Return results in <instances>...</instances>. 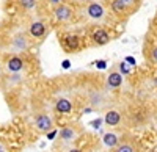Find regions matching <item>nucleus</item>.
I'll use <instances>...</instances> for the list:
<instances>
[{
	"instance_id": "obj_1",
	"label": "nucleus",
	"mask_w": 157,
	"mask_h": 152,
	"mask_svg": "<svg viewBox=\"0 0 157 152\" xmlns=\"http://www.w3.org/2000/svg\"><path fill=\"white\" fill-rule=\"evenodd\" d=\"M35 125L36 129L39 132H50L52 127H54V121H52V118L49 115H44V113H41V115H36L35 116Z\"/></svg>"
},
{
	"instance_id": "obj_2",
	"label": "nucleus",
	"mask_w": 157,
	"mask_h": 152,
	"mask_svg": "<svg viewBox=\"0 0 157 152\" xmlns=\"http://www.w3.org/2000/svg\"><path fill=\"white\" fill-rule=\"evenodd\" d=\"M86 13H88V16H90L91 19L98 20V19H102V17H104V13H105V9H104V6H102L101 3L91 2V3L86 6Z\"/></svg>"
},
{
	"instance_id": "obj_3",
	"label": "nucleus",
	"mask_w": 157,
	"mask_h": 152,
	"mask_svg": "<svg viewBox=\"0 0 157 152\" xmlns=\"http://www.w3.org/2000/svg\"><path fill=\"white\" fill-rule=\"evenodd\" d=\"M46 25H44V22H41V20H35V22H32L30 24V27H29V33L35 38V39H39V38H43L44 35H46Z\"/></svg>"
},
{
	"instance_id": "obj_4",
	"label": "nucleus",
	"mask_w": 157,
	"mask_h": 152,
	"mask_svg": "<svg viewBox=\"0 0 157 152\" xmlns=\"http://www.w3.org/2000/svg\"><path fill=\"white\" fill-rule=\"evenodd\" d=\"M6 69H8V72H11V74L21 72V71L24 69V60H22L21 57H17V55L8 58V61H6Z\"/></svg>"
},
{
	"instance_id": "obj_5",
	"label": "nucleus",
	"mask_w": 157,
	"mask_h": 152,
	"mask_svg": "<svg viewBox=\"0 0 157 152\" xmlns=\"http://www.w3.org/2000/svg\"><path fill=\"white\" fill-rule=\"evenodd\" d=\"M54 13H55V17H57L58 20H61V22L69 20L71 16H72V9H71V6H69V5H64V3H60V5L54 9Z\"/></svg>"
},
{
	"instance_id": "obj_6",
	"label": "nucleus",
	"mask_w": 157,
	"mask_h": 152,
	"mask_svg": "<svg viewBox=\"0 0 157 152\" xmlns=\"http://www.w3.org/2000/svg\"><path fill=\"white\" fill-rule=\"evenodd\" d=\"M11 46L14 50H27L29 49V39H27V36H25L24 33H17L14 35V38L11 39Z\"/></svg>"
},
{
	"instance_id": "obj_7",
	"label": "nucleus",
	"mask_w": 157,
	"mask_h": 152,
	"mask_svg": "<svg viewBox=\"0 0 157 152\" xmlns=\"http://www.w3.org/2000/svg\"><path fill=\"white\" fill-rule=\"evenodd\" d=\"M91 36H93V41H94L98 46H105V44L110 43V35L104 30V28H96Z\"/></svg>"
},
{
	"instance_id": "obj_8",
	"label": "nucleus",
	"mask_w": 157,
	"mask_h": 152,
	"mask_svg": "<svg viewBox=\"0 0 157 152\" xmlns=\"http://www.w3.org/2000/svg\"><path fill=\"white\" fill-rule=\"evenodd\" d=\"M110 8L118 16H127V13H129V5H126L124 2H121V0H112Z\"/></svg>"
},
{
	"instance_id": "obj_9",
	"label": "nucleus",
	"mask_w": 157,
	"mask_h": 152,
	"mask_svg": "<svg viewBox=\"0 0 157 152\" xmlns=\"http://www.w3.org/2000/svg\"><path fill=\"white\" fill-rule=\"evenodd\" d=\"M104 121H105L107 125H110V127H113V125H118L121 122V115H120V111H116V110H110L105 113V118H104Z\"/></svg>"
},
{
	"instance_id": "obj_10",
	"label": "nucleus",
	"mask_w": 157,
	"mask_h": 152,
	"mask_svg": "<svg viewBox=\"0 0 157 152\" xmlns=\"http://www.w3.org/2000/svg\"><path fill=\"white\" fill-rule=\"evenodd\" d=\"M55 110L58 113H71L72 111V104H71V100L68 99H58L57 102H55Z\"/></svg>"
},
{
	"instance_id": "obj_11",
	"label": "nucleus",
	"mask_w": 157,
	"mask_h": 152,
	"mask_svg": "<svg viewBox=\"0 0 157 152\" xmlns=\"http://www.w3.org/2000/svg\"><path fill=\"white\" fill-rule=\"evenodd\" d=\"M107 85L110 88H120L123 85V75L120 72H112L107 77Z\"/></svg>"
},
{
	"instance_id": "obj_12",
	"label": "nucleus",
	"mask_w": 157,
	"mask_h": 152,
	"mask_svg": "<svg viewBox=\"0 0 157 152\" xmlns=\"http://www.w3.org/2000/svg\"><path fill=\"white\" fill-rule=\"evenodd\" d=\"M78 43H80V41H78V38L75 35H68L66 38H64V41H63L66 50H75L78 47Z\"/></svg>"
},
{
	"instance_id": "obj_13",
	"label": "nucleus",
	"mask_w": 157,
	"mask_h": 152,
	"mask_svg": "<svg viewBox=\"0 0 157 152\" xmlns=\"http://www.w3.org/2000/svg\"><path fill=\"white\" fill-rule=\"evenodd\" d=\"M60 138L64 141H71L75 138V130L72 127H64V129L60 130Z\"/></svg>"
},
{
	"instance_id": "obj_14",
	"label": "nucleus",
	"mask_w": 157,
	"mask_h": 152,
	"mask_svg": "<svg viewBox=\"0 0 157 152\" xmlns=\"http://www.w3.org/2000/svg\"><path fill=\"white\" fill-rule=\"evenodd\" d=\"M102 141H104V144H105L107 147H115L116 144H118V136L115 135V133H105L102 136Z\"/></svg>"
},
{
	"instance_id": "obj_15",
	"label": "nucleus",
	"mask_w": 157,
	"mask_h": 152,
	"mask_svg": "<svg viewBox=\"0 0 157 152\" xmlns=\"http://www.w3.org/2000/svg\"><path fill=\"white\" fill-rule=\"evenodd\" d=\"M19 3L24 9H33L36 6V0H19Z\"/></svg>"
},
{
	"instance_id": "obj_16",
	"label": "nucleus",
	"mask_w": 157,
	"mask_h": 152,
	"mask_svg": "<svg viewBox=\"0 0 157 152\" xmlns=\"http://www.w3.org/2000/svg\"><path fill=\"white\" fill-rule=\"evenodd\" d=\"M115 152H135V149L130 146V144H121V146H118Z\"/></svg>"
},
{
	"instance_id": "obj_17",
	"label": "nucleus",
	"mask_w": 157,
	"mask_h": 152,
	"mask_svg": "<svg viewBox=\"0 0 157 152\" xmlns=\"http://www.w3.org/2000/svg\"><path fill=\"white\" fill-rule=\"evenodd\" d=\"M151 58H152V60L157 63V46L152 49V52H151Z\"/></svg>"
},
{
	"instance_id": "obj_18",
	"label": "nucleus",
	"mask_w": 157,
	"mask_h": 152,
	"mask_svg": "<svg viewBox=\"0 0 157 152\" xmlns=\"http://www.w3.org/2000/svg\"><path fill=\"white\" fill-rule=\"evenodd\" d=\"M120 68H121V71H123L124 74H129V68H127L126 65H123V63H121V65H120Z\"/></svg>"
},
{
	"instance_id": "obj_19",
	"label": "nucleus",
	"mask_w": 157,
	"mask_h": 152,
	"mask_svg": "<svg viewBox=\"0 0 157 152\" xmlns=\"http://www.w3.org/2000/svg\"><path fill=\"white\" fill-rule=\"evenodd\" d=\"M55 135H57V132H55V130H50V132H49V135H47V138H49V140H52V138H54Z\"/></svg>"
},
{
	"instance_id": "obj_20",
	"label": "nucleus",
	"mask_w": 157,
	"mask_h": 152,
	"mask_svg": "<svg viewBox=\"0 0 157 152\" xmlns=\"http://www.w3.org/2000/svg\"><path fill=\"white\" fill-rule=\"evenodd\" d=\"M121 2H124L126 5H130V3H134V2H135V0H121Z\"/></svg>"
},
{
	"instance_id": "obj_21",
	"label": "nucleus",
	"mask_w": 157,
	"mask_h": 152,
	"mask_svg": "<svg viewBox=\"0 0 157 152\" xmlns=\"http://www.w3.org/2000/svg\"><path fill=\"white\" fill-rule=\"evenodd\" d=\"M98 66H99L101 69H104V68H105V63H104V61H101V63H98Z\"/></svg>"
},
{
	"instance_id": "obj_22",
	"label": "nucleus",
	"mask_w": 157,
	"mask_h": 152,
	"mask_svg": "<svg viewBox=\"0 0 157 152\" xmlns=\"http://www.w3.org/2000/svg\"><path fill=\"white\" fill-rule=\"evenodd\" d=\"M69 152H82V150H80V149H71Z\"/></svg>"
},
{
	"instance_id": "obj_23",
	"label": "nucleus",
	"mask_w": 157,
	"mask_h": 152,
	"mask_svg": "<svg viewBox=\"0 0 157 152\" xmlns=\"http://www.w3.org/2000/svg\"><path fill=\"white\" fill-rule=\"evenodd\" d=\"M154 83H155V86H157V77H155V80H154Z\"/></svg>"
},
{
	"instance_id": "obj_24",
	"label": "nucleus",
	"mask_w": 157,
	"mask_h": 152,
	"mask_svg": "<svg viewBox=\"0 0 157 152\" xmlns=\"http://www.w3.org/2000/svg\"><path fill=\"white\" fill-rule=\"evenodd\" d=\"M0 150H2V143H0Z\"/></svg>"
},
{
	"instance_id": "obj_25",
	"label": "nucleus",
	"mask_w": 157,
	"mask_h": 152,
	"mask_svg": "<svg viewBox=\"0 0 157 152\" xmlns=\"http://www.w3.org/2000/svg\"><path fill=\"white\" fill-rule=\"evenodd\" d=\"M0 152H5V150H3V149H2V150H0Z\"/></svg>"
},
{
	"instance_id": "obj_26",
	"label": "nucleus",
	"mask_w": 157,
	"mask_h": 152,
	"mask_svg": "<svg viewBox=\"0 0 157 152\" xmlns=\"http://www.w3.org/2000/svg\"><path fill=\"white\" fill-rule=\"evenodd\" d=\"M0 75H2V72H0Z\"/></svg>"
}]
</instances>
